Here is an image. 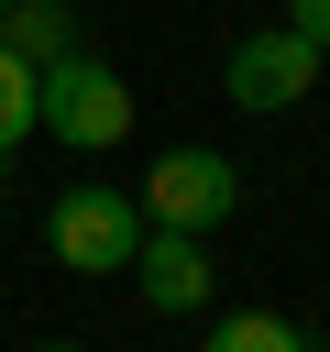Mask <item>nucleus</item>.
Masks as SVG:
<instances>
[{"instance_id":"nucleus-3","label":"nucleus","mask_w":330,"mask_h":352,"mask_svg":"<svg viewBox=\"0 0 330 352\" xmlns=\"http://www.w3.org/2000/svg\"><path fill=\"white\" fill-rule=\"evenodd\" d=\"M44 242H55V264H66V275H121V264H132V242H143V209H132L121 187H66V198H55V220H44Z\"/></svg>"},{"instance_id":"nucleus-10","label":"nucleus","mask_w":330,"mask_h":352,"mask_svg":"<svg viewBox=\"0 0 330 352\" xmlns=\"http://www.w3.org/2000/svg\"><path fill=\"white\" fill-rule=\"evenodd\" d=\"M55 352H77V341H55Z\"/></svg>"},{"instance_id":"nucleus-5","label":"nucleus","mask_w":330,"mask_h":352,"mask_svg":"<svg viewBox=\"0 0 330 352\" xmlns=\"http://www.w3.org/2000/svg\"><path fill=\"white\" fill-rule=\"evenodd\" d=\"M121 275L143 286V308H165V319H176V308H198V297H209V242H198V231H154V220H143V242H132V264H121Z\"/></svg>"},{"instance_id":"nucleus-1","label":"nucleus","mask_w":330,"mask_h":352,"mask_svg":"<svg viewBox=\"0 0 330 352\" xmlns=\"http://www.w3.org/2000/svg\"><path fill=\"white\" fill-rule=\"evenodd\" d=\"M33 132H55V143H77V154H110L121 132H132V88L99 66V55H55V66H33Z\"/></svg>"},{"instance_id":"nucleus-6","label":"nucleus","mask_w":330,"mask_h":352,"mask_svg":"<svg viewBox=\"0 0 330 352\" xmlns=\"http://www.w3.org/2000/svg\"><path fill=\"white\" fill-rule=\"evenodd\" d=\"M66 44H77V11H66V0H0V55L55 66Z\"/></svg>"},{"instance_id":"nucleus-8","label":"nucleus","mask_w":330,"mask_h":352,"mask_svg":"<svg viewBox=\"0 0 330 352\" xmlns=\"http://www.w3.org/2000/svg\"><path fill=\"white\" fill-rule=\"evenodd\" d=\"M22 143H33V66L0 55V154H22Z\"/></svg>"},{"instance_id":"nucleus-9","label":"nucleus","mask_w":330,"mask_h":352,"mask_svg":"<svg viewBox=\"0 0 330 352\" xmlns=\"http://www.w3.org/2000/svg\"><path fill=\"white\" fill-rule=\"evenodd\" d=\"M286 11H297V33H308V44L330 55V0H286Z\"/></svg>"},{"instance_id":"nucleus-4","label":"nucleus","mask_w":330,"mask_h":352,"mask_svg":"<svg viewBox=\"0 0 330 352\" xmlns=\"http://www.w3.org/2000/svg\"><path fill=\"white\" fill-rule=\"evenodd\" d=\"M220 88H231L242 110H297V99L319 88V44H308L297 22H275V33H242V44H231V66H220Z\"/></svg>"},{"instance_id":"nucleus-7","label":"nucleus","mask_w":330,"mask_h":352,"mask_svg":"<svg viewBox=\"0 0 330 352\" xmlns=\"http://www.w3.org/2000/svg\"><path fill=\"white\" fill-rule=\"evenodd\" d=\"M209 352H319V341H308L286 308H231V319L209 330Z\"/></svg>"},{"instance_id":"nucleus-2","label":"nucleus","mask_w":330,"mask_h":352,"mask_svg":"<svg viewBox=\"0 0 330 352\" xmlns=\"http://www.w3.org/2000/svg\"><path fill=\"white\" fill-rule=\"evenodd\" d=\"M231 198H242V165H231L220 143H176V154H154V176L132 187V209H143L154 231H209V220H231Z\"/></svg>"}]
</instances>
